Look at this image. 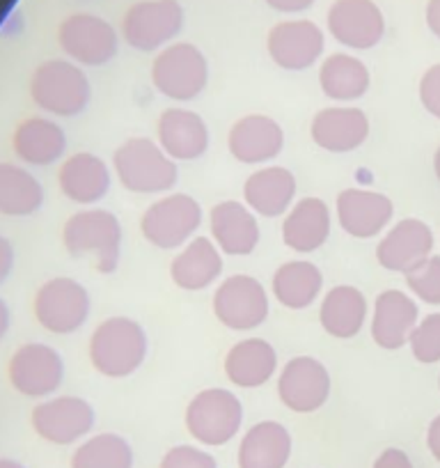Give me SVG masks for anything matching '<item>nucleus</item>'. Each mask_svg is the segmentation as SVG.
Returning a JSON list of instances; mask_svg holds the SVG:
<instances>
[{
    "label": "nucleus",
    "mask_w": 440,
    "mask_h": 468,
    "mask_svg": "<svg viewBox=\"0 0 440 468\" xmlns=\"http://www.w3.org/2000/svg\"><path fill=\"white\" fill-rule=\"evenodd\" d=\"M271 292L287 310H305L321 296L323 273L309 260H289L273 273Z\"/></svg>",
    "instance_id": "473e14b6"
},
{
    "label": "nucleus",
    "mask_w": 440,
    "mask_h": 468,
    "mask_svg": "<svg viewBox=\"0 0 440 468\" xmlns=\"http://www.w3.org/2000/svg\"><path fill=\"white\" fill-rule=\"evenodd\" d=\"M209 237L223 255L246 258L262 239L257 214L246 202L223 200L209 211Z\"/></svg>",
    "instance_id": "4be33fe9"
},
{
    "label": "nucleus",
    "mask_w": 440,
    "mask_h": 468,
    "mask_svg": "<svg viewBox=\"0 0 440 468\" xmlns=\"http://www.w3.org/2000/svg\"><path fill=\"white\" fill-rule=\"evenodd\" d=\"M370 303L362 290L353 285H335L319 303V324L335 340H351L365 328Z\"/></svg>",
    "instance_id": "c85d7f7f"
},
{
    "label": "nucleus",
    "mask_w": 440,
    "mask_h": 468,
    "mask_svg": "<svg viewBox=\"0 0 440 468\" xmlns=\"http://www.w3.org/2000/svg\"><path fill=\"white\" fill-rule=\"evenodd\" d=\"M44 205V188L30 170L0 164V214L30 216Z\"/></svg>",
    "instance_id": "72a5a7b5"
},
{
    "label": "nucleus",
    "mask_w": 440,
    "mask_h": 468,
    "mask_svg": "<svg viewBox=\"0 0 440 468\" xmlns=\"http://www.w3.org/2000/svg\"><path fill=\"white\" fill-rule=\"evenodd\" d=\"M370 117L358 106H328L312 117L309 138L314 145L330 154H349L370 138Z\"/></svg>",
    "instance_id": "aec40b11"
},
{
    "label": "nucleus",
    "mask_w": 440,
    "mask_h": 468,
    "mask_svg": "<svg viewBox=\"0 0 440 468\" xmlns=\"http://www.w3.org/2000/svg\"><path fill=\"white\" fill-rule=\"evenodd\" d=\"M12 388L30 399H47L65 379V361L53 346L28 342L12 354L7 366Z\"/></svg>",
    "instance_id": "ddd939ff"
},
{
    "label": "nucleus",
    "mask_w": 440,
    "mask_h": 468,
    "mask_svg": "<svg viewBox=\"0 0 440 468\" xmlns=\"http://www.w3.org/2000/svg\"><path fill=\"white\" fill-rule=\"evenodd\" d=\"M202 216V205L193 196L165 193L142 211V239L159 250H179L197 237Z\"/></svg>",
    "instance_id": "0eeeda50"
},
{
    "label": "nucleus",
    "mask_w": 440,
    "mask_h": 468,
    "mask_svg": "<svg viewBox=\"0 0 440 468\" xmlns=\"http://www.w3.org/2000/svg\"><path fill=\"white\" fill-rule=\"evenodd\" d=\"M150 351L145 328L131 317H108L89 335L88 356L106 379H127L142 367Z\"/></svg>",
    "instance_id": "f257e3e1"
},
{
    "label": "nucleus",
    "mask_w": 440,
    "mask_h": 468,
    "mask_svg": "<svg viewBox=\"0 0 440 468\" xmlns=\"http://www.w3.org/2000/svg\"><path fill=\"white\" fill-rule=\"evenodd\" d=\"M267 51L280 69L305 71L321 60L326 33L309 19H285L268 30Z\"/></svg>",
    "instance_id": "dca6fc26"
},
{
    "label": "nucleus",
    "mask_w": 440,
    "mask_h": 468,
    "mask_svg": "<svg viewBox=\"0 0 440 468\" xmlns=\"http://www.w3.org/2000/svg\"><path fill=\"white\" fill-rule=\"evenodd\" d=\"M62 244L71 258L92 260L99 273H115L122 258V223L99 207H85L62 225Z\"/></svg>",
    "instance_id": "f03ea898"
},
{
    "label": "nucleus",
    "mask_w": 440,
    "mask_h": 468,
    "mask_svg": "<svg viewBox=\"0 0 440 468\" xmlns=\"http://www.w3.org/2000/svg\"><path fill=\"white\" fill-rule=\"evenodd\" d=\"M12 269H15V246L5 237H0V285L7 281Z\"/></svg>",
    "instance_id": "79ce46f5"
},
{
    "label": "nucleus",
    "mask_w": 440,
    "mask_h": 468,
    "mask_svg": "<svg viewBox=\"0 0 440 468\" xmlns=\"http://www.w3.org/2000/svg\"><path fill=\"white\" fill-rule=\"evenodd\" d=\"M426 448H429L431 457L440 463V413L426 427Z\"/></svg>",
    "instance_id": "37998d69"
},
{
    "label": "nucleus",
    "mask_w": 440,
    "mask_h": 468,
    "mask_svg": "<svg viewBox=\"0 0 440 468\" xmlns=\"http://www.w3.org/2000/svg\"><path fill=\"white\" fill-rule=\"evenodd\" d=\"M223 269V253L214 239L197 234L170 262V281L183 292H202L220 281Z\"/></svg>",
    "instance_id": "a878e982"
},
{
    "label": "nucleus",
    "mask_w": 440,
    "mask_h": 468,
    "mask_svg": "<svg viewBox=\"0 0 440 468\" xmlns=\"http://www.w3.org/2000/svg\"><path fill=\"white\" fill-rule=\"evenodd\" d=\"M12 150L24 164L47 168V165L60 161L65 154L67 133L51 117H28L15 129Z\"/></svg>",
    "instance_id": "7c9ffc66"
},
{
    "label": "nucleus",
    "mask_w": 440,
    "mask_h": 468,
    "mask_svg": "<svg viewBox=\"0 0 440 468\" xmlns=\"http://www.w3.org/2000/svg\"><path fill=\"white\" fill-rule=\"evenodd\" d=\"M58 184L67 200L80 207H92L108 196L113 175L101 156L92 152H76L62 161L58 170Z\"/></svg>",
    "instance_id": "393cba45"
},
{
    "label": "nucleus",
    "mask_w": 440,
    "mask_h": 468,
    "mask_svg": "<svg viewBox=\"0 0 440 468\" xmlns=\"http://www.w3.org/2000/svg\"><path fill=\"white\" fill-rule=\"evenodd\" d=\"M438 388H440V377H438Z\"/></svg>",
    "instance_id": "09e8293b"
},
{
    "label": "nucleus",
    "mask_w": 440,
    "mask_h": 468,
    "mask_svg": "<svg viewBox=\"0 0 440 468\" xmlns=\"http://www.w3.org/2000/svg\"><path fill=\"white\" fill-rule=\"evenodd\" d=\"M136 454L124 436L113 431L88 436L71 454V468H133Z\"/></svg>",
    "instance_id": "f704fd0d"
},
{
    "label": "nucleus",
    "mask_w": 440,
    "mask_h": 468,
    "mask_svg": "<svg viewBox=\"0 0 440 468\" xmlns=\"http://www.w3.org/2000/svg\"><path fill=\"white\" fill-rule=\"evenodd\" d=\"M30 99L53 117H76L89 106L92 85L76 62L53 58L30 76Z\"/></svg>",
    "instance_id": "20e7f679"
},
{
    "label": "nucleus",
    "mask_w": 440,
    "mask_h": 468,
    "mask_svg": "<svg viewBox=\"0 0 440 468\" xmlns=\"http://www.w3.org/2000/svg\"><path fill=\"white\" fill-rule=\"evenodd\" d=\"M417 322H420L417 301L402 290H385L376 296L372 305V340L381 349L399 351L408 346V337Z\"/></svg>",
    "instance_id": "5701e85b"
},
{
    "label": "nucleus",
    "mask_w": 440,
    "mask_h": 468,
    "mask_svg": "<svg viewBox=\"0 0 440 468\" xmlns=\"http://www.w3.org/2000/svg\"><path fill=\"white\" fill-rule=\"evenodd\" d=\"M211 310L220 326L246 333L267 322L271 313V299L267 287L257 278L248 273H235L215 287Z\"/></svg>",
    "instance_id": "6e6552de"
},
{
    "label": "nucleus",
    "mask_w": 440,
    "mask_h": 468,
    "mask_svg": "<svg viewBox=\"0 0 440 468\" xmlns=\"http://www.w3.org/2000/svg\"><path fill=\"white\" fill-rule=\"evenodd\" d=\"M434 175H435V179L440 182V145L435 147V152H434Z\"/></svg>",
    "instance_id": "de8ad7c7"
},
{
    "label": "nucleus",
    "mask_w": 440,
    "mask_h": 468,
    "mask_svg": "<svg viewBox=\"0 0 440 468\" xmlns=\"http://www.w3.org/2000/svg\"><path fill=\"white\" fill-rule=\"evenodd\" d=\"M156 143L173 161L191 164V161L202 159L209 150V127L204 117L191 108H165L156 122Z\"/></svg>",
    "instance_id": "412c9836"
},
{
    "label": "nucleus",
    "mask_w": 440,
    "mask_h": 468,
    "mask_svg": "<svg viewBox=\"0 0 440 468\" xmlns=\"http://www.w3.org/2000/svg\"><path fill=\"white\" fill-rule=\"evenodd\" d=\"M159 468H218L214 454L200 445H173L168 452L161 457Z\"/></svg>",
    "instance_id": "4c0bfd02"
},
{
    "label": "nucleus",
    "mask_w": 440,
    "mask_h": 468,
    "mask_svg": "<svg viewBox=\"0 0 440 468\" xmlns=\"http://www.w3.org/2000/svg\"><path fill=\"white\" fill-rule=\"evenodd\" d=\"M92 299L85 285L67 276L51 278L37 290L33 301L35 319L53 335H71L85 326Z\"/></svg>",
    "instance_id": "1a4fd4ad"
},
{
    "label": "nucleus",
    "mask_w": 440,
    "mask_h": 468,
    "mask_svg": "<svg viewBox=\"0 0 440 468\" xmlns=\"http://www.w3.org/2000/svg\"><path fill=\"white\" fill-rule=\"evenodd\" d=\"M406 287L417 301L426 305H440V255H431L424 262L406 273Z\"/></svg>",
    "instance_id": "e433bc0d"
},
{
    "label": "nucleus",
    "mask_w": 440,
    "mask_h": 468,
    "mask_svg": "<svg viewBox=\"0 0 440 468\" xmlns=\"http://www.w3.org/2000/svg\"><path fill=\"white\" fill-rule=\"evenodd\" d=\"M225 377L236 388L255 390L276 377L278 351L264 337H246L230 346L223 363Z\"/></svg>",
    "instance_id": "cd10ccee"
},
{
    "label": "nucleus",
    "mask_w": 440,
    "mask_h": 468,
    "mask_svg": "<svg viewBox=\"0 0 440 468\" xmlns=\"http://www.w3.org/2000/svg\"><path fill=\"white\" fill-rule=\"evenodd\" d=\"M408 349L422 366L440 363V313H431L417 322L408 337Z\"/></svg>",
    "instance_id": "c9c22d12"
},
{
    "label": "nucleus",
    "mask_w": 440,
    "mask_h": 468,
    "mask_svg": "<svg viewBox=\"0 0 440 468\" xmlns=\"http://www.w3.org/2000/svg\"><path fill=\"white\" fill-rule=\"evenodd\" d=\"M115 179L136 196H165L179 182L177 161L145 136L124 141L113 154Z\"/></svg>",
    "instance_id": "7ed1b4c3"
},
{
    "label": "nucleus",
    "mask_w": 440,
    "mask_h": 468,
    "mask_svg": "<svg viewBox=\"0 0 440 468\" xmlns=\"http://www.w3.org/2000/svg\"><path fill=\"white\" fill-rule=\"evenodd\" d=\"M183 425L200 445L220 448L239 436L244 427V404L227 388H204L188 402Z\"/></svg>",
    "instance_id": "39448f33"
},
{
    "label": "nucleus",
    "mask_w": 440,
    "mask_h": 468,
    "mask_svg": "<svg viewBox=\"0 0 440 468\" xmlns=\"http://www.w3.org/2000/svg\"><path fill=\"white\" fill-rule=\"evenodd\" d=\"M424 21L426 28L431 30V35L440 39V0H426Z\"/></svg>",
    "instance_id": "c03bdc74"
},
{
    "label": "nucleus",
    "mask_w": 440,
    "mask_h": 468,
    "mask_svg": "<svg viewBox=\"0 0 440 468\" xmlns=\"http://www.w3.org/2000/svg\"><path fill=\"white\" fill-rule=\"evenodd\" d=\"M333 232L330 207L321 197H300L282 216V244L299 255L321 250Z\"/></svg>",
    "instance_id": "b1692460"
},
{
    "label": "nucleus",
    "mask_w": 440,
    "mask_h": 468,
    "mask_svg": "<svg viewBox=\"0 0 440 468\" xmlns=\"http://www.w3.org/2000/svg\"><path fill=\"white\" fill-rule=\"evenodd\" d=\"M264 3L280 15H303L314 5V0H264Z\"/></svg>",
    "instance_id": "a19ab883"
},
{
    "label": "nucleus",
    "mask_w": 440,
    "mask_h": 468,
    "mask_svg": "<svg viewBox=\"0 0 440 468\" xmlns=\"http://www.w3.org/2000/svg\"><path fill=\"white\" fill-rule=\"evenodd\" d=\"M417 97H420L422 108H424L431 117L440 120V62L431 65L429 69L422 74Z\"/></svg>",
    "instance_id": "58836bf2"
},
{
    "label": "nucleus",
    "mask_w": 440,
    "mask_h": 468,
    "mask_svg": "<svg viewBox=\"0 0 440 468\" xmlns=\"http://www.w3.org/2000/svg\"><path fill=\"white\" fill-rule=\"evenodd\" d=\"M299 182L285 165H262L244 184V202L264 218L285 216L294 207Z\"/></svg>",
    "instance_id": "bb28decb"
},
{
    "label": "nucleus",
    "mask_w": 440,
    "mask_h": 468,
    "mask_svg": "<svg viewBox=\"0 0 440 468\" xmlns=\"http://www.w3.org/2000/svg\"><path fill=\"white\" fill-rule=\"evenodd\" d=\"M335 216L349 237L374 239L393 223L394 205L385 193L372 188H344L335 197Z\"/></svg>",
    "instance_id": "a211bd4d"
},
{
    "label": "nucleus",
    "mask_w": 440,
    "mask_h": 468,
    "mask_svg": "<svg viewBox=\"0 0 440 468\" xmlns=\"http://www.w3.org/2000/svg\"><path fill=\"white\" fill-rule=\"evenodd\" d=\"M7 331H10V308L0 299V340L7 335Z\"/></svg>",
    "instance_id": "a18cd8bd"
},
{
    "label": "nucleus",
    "mask_w": 440,
    "mask_h": 468,
    "mask_svg": "<svg viewBox=\"0 0 440 468\" xmlns=\"http://www.w3.org/2000/svg\"><path fill=\"white\" fill-rule=\"evenodd\" d=\"M227 150L244 165H268L285 150V132L273 117L250 112L230 127Z\"/></svg>",
    "instance_id": "6ab92c4d"
},
{
    "label": "nucleus",
    "mask_w": 440,
    "mask_h": 468,
    "mask_svg": "<svg viewBox=\"0 0 440 468\" xmlns=\"http://www.w3.org/2000/svg\"><path fill=\"white\" fill-rule=\"evenodd\" d=\"M319 88L330 101L351 103L372 88V74L361 58L351 53H330L319 65Z\"/></svg>",
    "instance_id": "2f4dec72"
},
{
    "label": "nucleus",
    "mask_w": 440,
    "mask_h": 468,
    "mask_svg": "<svg viewBox=\"0 0 440 468\" xmlns=\"http://www.w3.org/2000/svg\"><path fill=\"white\" fill-rule=\"evenodd\" d=\"M179 0H138L124 12L122 37L141 53H154L174 42L183 28Z\"/></svg>",
    "instance_id": "9d476101"
},
{
    "label": "nucleus",
    "mask_w": 440,
    "mask_h": 468,
    "mask_svg": "<svg viewBox=\"0 0 440 468\" xmlns=\"http://www.w3.org/2000/svg\"><path fill=\"white\" fill-rule=\"evenodd\" d=\"M291 452L289 430L278 420H262L241 436L236 463L239 468H287Z\"/></svg>",
    "instance_id": "c756f323"
},
{
    "label": "nucleus",
    "mask_w": 440,
    "mask_h": 468,
    "mask_svg": "<svg viewBox=\"0 0 440 468\" xmlns=\"http://www.w3.org/2000/svg\"><path fill=\"white\" fill-rule=\"evenodd\" d=\"M333 390L330 372L319 358L294 356L278 375V398L291 413H317L326 407Z\"/></svg>",
    "instance_id": "4468645a"
},
{
    "label": "nucleus",
    "mask_w": 440,
    "mask_h": 468,
    "mask_svg": "<svg viewBox=\"0 0 440 468\" xmlns=\"http://www.w3.org/2000/svg\"><path fill=\"white\" fill-rule=\"evenodd\" d=\"M326 26L330 37L349 51H372L385 37V15L374 0H335Z\"/></svg>",
    "instance_id": "2eb2a0df"
},
{
    "label": "nucleus",
    "mask_w": 440,
    "mask_h": 468,
    "mask_svg": "<svg viewBox=\"0 0 440 468\" xmlns=\"http://www.w3.org/2000/svg\"><path fill=\"white\" fill-rule=\"evenodd\" d=\"M434 229L420 218H402L385 229L376 244V262L381 269L406 276L411 269L434 255Z\"/></svg>",
    "instance_id": "f3484780"
},
{
    "label": "nucleus",
    "mask_w": 440,
    "mask_h": 468,
    "mask_svg": "<svg viewBox=\"0 0 440 468\" xmlns=\"http://www.w3.org/2000/svg\"><path fill=\"white\" fill-rule=\"evenodd\" d=\"M58 42L71 62L83 67L108 65L120 48L118 30L89 12L67 16L58 28Z\"/></svg>",
    "instance_id": "f8f14e48"
},
{
    "label": "nucleus",
    "mask_w": 440,
    "mask_h": 468,
    "mask_svg": "<svg viewBox=\"0 0 440 468\" xmlns=\"http://www.w3.org/2000/svg\"><path fill=\"white\" fill-rule=\"evenodd\" d=\"M372 468H415L406 450L402 448H385L379 457L374 459Z\"/></svg>",
    "instance_id": "ea45409f"
},
{
    "label": "nucleus",
    "mask_w": 440,
    "mask_h": 468,
    "mask_svg": "<svg viewBox=\"0 0 440 468\" xmlns=\"http://www.w3.org/2000/svg\"><path fill=\"white\" fill-rule=\"evenodd\" d=\"M0 468H26V466L21 462H16V459L0 457Z\"/></svg>",
    "instance_id": "49530a36"
},
{
    "label": "nucleus",
    "mask_w": 440,
    "mask_h": 468,
    "mask_svg": "<svg viewBox=\"0 0 440 468\" xmlns=\"http://www.w3.org/2000/svg\"><path fill=\"white\" fill-rule=\"evenodd\" d=\"M152 85L170 101L186 103L209 85V62L191 42H173L152 60Z\"/></svg>",
    "instance_id": "423d86ee"
},
{
    "label": "nucleus",
    "mask_w": 440,
    "mask_h": 468,
    "mask_svg": "<svg viewBox=\"0 0 440 468\" xmlns=\"http://www.w3.org/2000/svg\"><path fill=\"white\" fill-rule=\"evenodd\" d=\"M97 413L88 399L79 395H56L47 398L30 411V425L35 434L53 445H74L89 436Z\"/></svg>",
    "instance_id": "9b49d317"
}]
</instances>
